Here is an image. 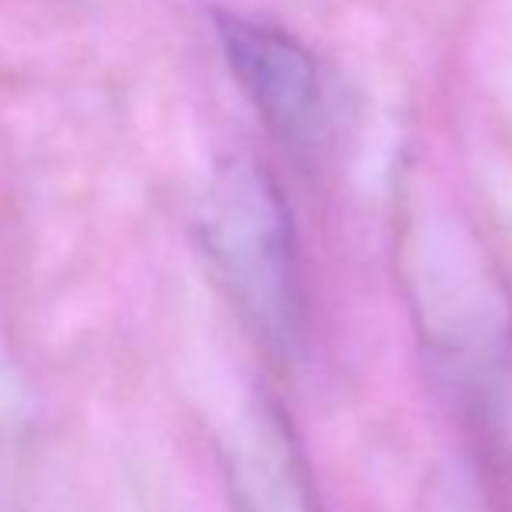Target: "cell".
<instances>
[{
	"mask_svg": "<svg viewBox=\"0 0 512 512\" xmlns=\"http://www.w3.org/2000/svg\"><path fill=\"white\" fill-rule=\"evenodd\" d=\"M203 251L223 293L269 349L286 352L300 335L297 230L279 182L255 157H227L199 209Z\"/></svg>",
	"mask_w": 512,
	"mask_h": 512,
	"instance_id": "1",
	"label": "cell"
},
{
	"mask_svg": "<svg viewBox=\"0 0 512 512\" xmlns=\"http://www.w3.org/2000/svg\"><path fill=\"white\" fill-rule=\"evenodd\" d=\"M216 42L251 108L279 140L304 147L321 122V74L310 49L286 28L237 11H213Z\"/></svg>",
	"mask_w": 512,
	"mask_h": 512,
	"instance_id": "2",
	"label": "cell"
}]
</instances>
